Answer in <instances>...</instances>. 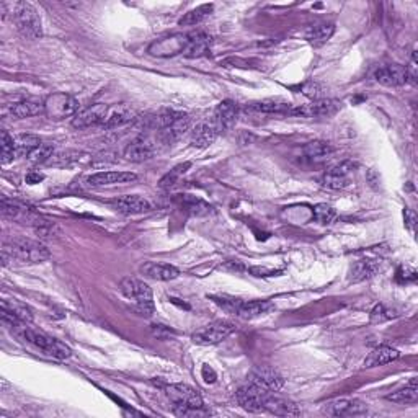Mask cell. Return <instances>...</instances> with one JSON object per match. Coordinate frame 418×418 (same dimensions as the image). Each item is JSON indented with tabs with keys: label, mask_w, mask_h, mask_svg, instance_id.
I'll return each instance as SVG.
<instances>
[{
	"label": "cell",
	"mask_w": 418,
	"mask_h": 418,
	"mask_svg": "<svg viewBox=\"0 0 418 418\" xmlns=\"http://www.w3.org/2000/svg\"><path fill=\"white\" fill-rule=\"evenodd\" d=\"M7 327L10 328L12 333H15V335L20 337L21 340H25L26 344L37 346L39 351H43V353L48 355V357L56 359H68L70 358V355H72V350H70L68 345L62 344L61 340L54 339V337L48 335V333L30 327V324L15 322Z\"/></svg>",
	"instance_id": "cell-1"
},
{
	"label": "cell",
	"mask_w": 418,
	"mask_h": 418,
	"mask_svg": "<svg viewBox=\"0 0 418 418\" xmlns=\"http://www.w3.org/2000/svg\"><path fill=\"white\" fill-rule=\"evenodd\" d=\"M3 255L23 263H43L50 259L51 252L39 240L17 237L3 243Z\"/></svg>",
	"instance_id": "cell-2"
},
{
	"label": "cell",
	"mask_w": 418,
	"mask_h": 418,
	"mask_svg": "<svg viewBox=\"0 0 418 418\" xmlns=\"http://www.w3.org/2000/svg\"><path fill=\"white\" fill-rule=\"evenodd\" d=\"M12 8L10 17L15 23L19 33L25 39H38L43 34V25L41 19H39L38 10L28 2H15L8 3Z\"/></svg>",
	"instance_id": "cell-3"
},
{
	"label": "cell",
	"mask_w": 418,
	"mask_h": 418,
	"mask_svg": "<svg viewBox=\"0 0 418 418\" xmlns=\"http://www.w3.org/2000/svg\"><path fill=\"white\" fill-rule=\"evenodd\" d=\"M119 291L123 292L124 297L132 301L136 304L137 310L142 315H152L154 314V296L152 289L148 284L137 278H124L119 283Z\"/></svg>",
	"instance_id": "cell-4"
},
{
	"label": "cell",
	"mask_w": 418,
	"mask_h": 418,
	"mask_svg": "<svg viewBox=\"0 0 418 418\" xmlns=\"http://www.w3.org/2000/svg\"><path fill=\"white\" fill-rule=\"evenodd\" d=\"M80 110L79 101L69 93L56 92L44 100V115L52 121H62L66 118H74Z\"/></svg>",
	"instance_id": "cell-5"
},
{
	"label": "cell",
	"mask_w": 418,
	"mask_h": 418,
	"mask_svg": "<svg viewBox=\"0 0 418 418\" xmlns=\"http://www.w3.org/2000/svg\"><path fill=\"white\" fill-rule=\"evenodd\" d=\"M221 308L237 315L240 319H255L268 314L273 309L270 301H240V299H216Z\"/></svg>",
	"instance_id": "cell-6"
},
{
	"label": "cell",
	"mask_w": 418,
	"mask_h": 418,
	"mask_svg": "<svg viewBox=\"0 0 418 418\" xmlns=\"http://www.w3.org/2000/svg\"><path fill=\"white\" fill-rule=\"evenodd\" d=\"M235 330V326L232 322H228V320H215V322L208 324L199 328L191 335L195 344L198 345H217L221 341H224Z\"/></svg>",
	"instance_id": "cell-7"
},
{
	"label": "cell",
	"mask_w": 418,
	"mask_h": 418,
	"mask_svg": "<svg viewBox=\"0 0 418 418\" xmlns=\"http://www.w3.org/2000/svg\"><path fill=\"white\" fill-rule=\"evenodd\" d=\"M271 392L259 388V386L247 382L242 386L235 394V400L243 410L247 412H263L265 410V400Z\"/></svg>",
	"instance_id": "cell-8"
},
{
	"label": "cell",
	"mask_w": 418,
	"mask_h": 418,
	"mask_svg": "<svg viewBox=\"0 0 418 418\" xmlns=\"http://www.w3.org/2000/svg\"><path fill=\"white\" fill-rule=\"evenodd\" d=\"M372 79H375L377 83H381V86L400 87V86H406L408 80L412 79V75L410 70H408L406 66L388 64L377 68L375 70V74H372Z\"/></svg>",
	"instance_id": "cell-9"
},
{
	"label": "cell",
	"mask_w": 418,
	"mask_h": 418,
	"mask_svg": "<svg viewBox=\"0 0 418 418\" xmlns=\"http://www.w3.org/2000/svg\"><path fill=\"white\" fill-rule=\"evenodd\" d=\"M248 382L259 386V388L268 390V392H278L284 386L283 376L279 375L277 369L270 366H257L253 368L247 376Z\"/></svg>",
	"instance_id": "cell-10"
},
{
	"label": "cell",
	"mask_w": 418,
	"mask_h": 418,
	"mask_svg": "<svg viewBox=\"0 0 418 418\" xmlns=\"http://www.w3.org/2000/svg\"><path fill=\"white\" fill-rule=\"evenodd\" d=\"M340 110V103L337 100H314L310 105H295L291 117L306 118H327L333 117Z\"/></svg>",
	"instance_id": "cell-11"
},
{
	"label": "cell",
	"mask_w": 418,
	"mask_h": 418,
	"mask_svg": "<svg viewBox=\"0 0 418 418\" xmlns=\"http://www.w3.org/2000/svg\"><path fill=\"white\" fill-rule=\"evenodd\" d=\"M322 412L328 417H358L368 412V404L359 399H337L326 404Z\"/></svg>",
	"instance_id": "cell-12"
},
{
	"label": "cell",
	"mask_w": 418,
	"mask_h": 418,
	"mask_svg": "<svg viewBox=\"0 0 418 418\" xmlns=\"http://www.w3.org/2000/svg\"><path fill=\"white\" fill-rule=\"evenodd\" d=\"M167 397L173 402V407H203V399L198 390L188 384H170L166 388Z\"/></svg>",
	"instance_id": "cell-13"
},
{
	"label": "cell",
	"mask_w": 418,
	"mask_h": 418,
	"mask_svg": "<svg viewBox=\"0 0 418 418\" xmlns=\"http://www.w3.org/2000/svg\"><path fill=\"white\" fill-rule=\"evenodd\" d=\"M110 106L103 103H95L77 111V115L72 118V126L77 130H86L92 126H101L108 115Z\"/></svg>",
	"instance_id": "cell-14"
},
{
	"label": "cell",
	"mask_w": 418,
	"mask_h": 418,
	"mask_svg": "<svg viewBox=\"0 0 418 418\" xmlns=\"http://www.w3.org/2000/svg\"><path fill=\"white\" fill-rule=\"evenodd\" d=\"M357 163L351 162V160H345V162L339 163V166L332 167L330 170H327L324 175L322 183L328 190H344L350 185V173L355 172Z\"/></svg>",
	"instance_id": "cell-15"
},
{
	"label": "cell",
	"mask_w": 418,
	"mask_h": 418,
	"mask_svg": "<svg viewBox=\"0 0 418 418\" xmlns=\"http://www.w3.org/2000/svg\"><path fill=\"white\" fill-rule=\"evenodd\" d=\"M155 150H157V148H155L154 141L149 136L141 135L126 146L124 157L130 160V162H146V160L154 157Z\"/></svg>",
	"instance_id": "cell-16"
},
{
	"label": "cell",
	"mask_w": 418,
	"mask_h": 418,
	"mask_svg": "<svg viewBox=\"0 0 418 418\" xmlns=\"http://www.w3.org/2000/svg\"><path fill=\"white\" fill-rule=\"evenodd\" d=\"M0 312H2V322L6 324V326H10V324H15V322L31 324V320H33L31 309L26 304H23V302H20L17 299L2 301Z\"/></svg>",
	"instance_id": "cell-17"
},
{
	"label": "cell",
	"mask_w": 418,
	"mask_h": 418,
	"mask_svg": "<svg viewBox=\"0 0 418 418\" xmlns=\"http://www.w3.org/2000/svg\"><path fill=\"white\" fill-rule=\"evenodd\" d=\"M237 118H239L237 103L232 100H224L216 106L212 123L216 124L219 132H222V131L232 130V128L235 126V123H237Z\"/></svg>",
	"instance_id": "cell-18"
},
{
	"label": "cell",
	"mask_w": 418,
	"mask_h": 418,
	"mask_svg": "<svg viewBox=\"0 0 418 418\" xmlns=\"http://www.w3.org/2000/svg\"><path fill=\"white\" fill-rule=\"evenodd\" d=\"M136 180L137 175L132 172H99L88 177L87 183L90 186H95V188H101V186L132 183V181Z\"/></svg>",
	"instance_id": "cell-19"
},
{
	"label": "cell",
	"mask_w": 418,
	"mask_h": 418,
	"mask_svg": "<svg viewBox=\"0 0 418 418\" xmlns=\"http://www.w3.org/2000/svg\"><path fill=\"white\" fill-rule=\"evenodd\" d=\"M141 273L146 278L154 281H172L180 277V270L170 263H160V261H146L141 266Z\"/></svg>",
	"instance_id": "cell-20"
},
{
	"label": "cell",
	"mask_w": 418,
	"mask_h": 418,
	"mask_svg": "<svg viewBox=\"0 0 418 418\" xmlns=\"http://www.w3.org/2000/svg\"><path fill=\"white\" fill-rule=\"evenodd\" d=\"M111 206L117 209L121 215H142V212L150 211V203L148 199L136 197V195H128V197H119L113 201H110Z\"/></svg>",
	"instance_id": "cell-21"
},
{
	"label": "cell",
	"mask_w": 418,
	"mask_h": 418,
	"mask_svg": "<svg viewBox=\"0 0 418 418\" xmlns=\"http://www.w3.org/2000/svg\"><path fill=\"white\" fill-rule=\"evenodd\" d=\"M186 39H188V34H173L172 38L155 41L152 46L149 48V52L155 56H173V54H179V52L183 54Z\"/></svg>",
	"instance_id": "cell-22"
},
{
	"label": "cell",
	"mask_w": 418,
	"mask_h": 418,
	"mask_svg": "<svg viewBox=\"0 0 418 418\" xmlns=\"http://www.w3.org/2000/svg\"><path fill=\"white\" fill-rule=\"evenodd\" d=\"M211 44H212V39L208 33H204V31H195V33L188 34L183 56L191 57V59H195V57L206 56L209 50H211Z\"/></svg>",
	"instance_id": "cell-23"
},
{
	"label": "cell",
	"mask_w": 418,
	"mask_h": 418,
	"mask_svg": "<svg viewBox=\"0 0 418 418\" xmlns=\"http://www.w3.org/2000/svg\"><path fill=\"white\" fill-rule=\"evenodd\" d=\"M217 135H219V130L212 123V119L211 121H203L197 124L191 131V144L198 149H206L216 141Z\"/></svg>",
	"instance_id": "cell-24"
},
{
	"label": "cell",
	"mask_w": 418,
	"mask_h": 418,
	"mask_svg": "<svg viewBox=\"0 0 418 418\" xmlns=\"http://www.w3.org/2000/svg\"><path fill=\"white\" fill-rule=\"evenodd\" d=\"M265 410L273 413V415H278V417L301 415L299 407H297L295 402H291V400L283 399V397H277V395H273V392H271L265 400Z\"/></svg>",
	"instance_id": "cell-25"
},
{
	"label": "cell",
	"mask_w": 418,
	"mask_h": 418,
	"mask_svg": "<svg viewBox=\"0 0 418 418\" xmlns=\"http://www.w3.org/2000/svg\"><path fill=\"white\" fill-rule=\"evenodd\" d=\"M175 201L180 204L181 209H185L186 212H190L191 216L203 217V216H209L212 212L211 204L203 201L201 198L191 197V195H180V197H177Z\"/></svg>",
	"instance_id": "cell-26"
},
{
	"label": "cell",
	"mask_w": 418,
	"mask_h": 418,
	"mask_svg": "<svg viewBox=\"0 0 418 418\" xmlns=\"http://www.w3.org/2000/svg\"><path fill=\"white\" fill-rule=\"evenodd\" d=\"M400 357V353L392 346L382 345L377 346L369 353V357L364 359V368H376V366H382V364H388L395 361Z\"/></svg>",
	"instance_id": "cell-27"
},
{
	"label": "cell",
	"mask_w": 418,
	"mask_h": 418,
	"mask_svg": "<svg viewBox=\"0 0 418 418\" xmlns=\"http://www.w3.org/2000/svg\"><path fill=\"white\" fill-rule=\"evenodd\" d=\"M379 271V265L375 260H359L350 268L348 279L350 283H361L366 279H371L376 277V273Z\"/></svg>",
	"instance_id": "cell-28"
},
{
	"label": "cell",
	"mask_w": 418,
	"mask_h": 418,
	"mask_svg": "<svg viewBox=\"0 0 418 418\" xmlns=\"http://www.w3.org/2000/svg\"><path fill=\"white\" fill-rule=\"evenodd\" d=\"M333 146L327 141H310L302 148V154L309 162H322L333 154Z\"/></svg>",
	"instance_id": "cell-29"
},
{
	"label": "cell",
	"mask_w": 418,
	"mask_h": 418,
	"mask_svg": "<svg viewBox=\"0 0 418 418\" xmlns=\"http://www.w3.org/2000/svg\"><path fill=\"white\" fill-rule=\"evenodd\" d=\"M333 33H335V25L319 23V25L310 26V28L306 31L304 37L310 44H312L314 48H320L333 37Z\"/></svg>",
	"instance_id": "cell-30"
},
{
	"label": "cell",
	"mask_w": 418,
	"mask_h": 418,
	"mask_svg": "<svg viewBox=\"0 0 418 418\" xmlns=\"http://www.w3.org/2000/svg\"><path fill=\"white\" fill-rule=\"evenodd\" d=\"M10 113L15 118H31L38 117V115H44V101H37V100H21L12 105Z\"/></svg>",
	"instance_id": "cell-31"
},
{
	"label": "cell",
	"mask_w": 418,
	"mask_h": 418,
	"mask_svg": "<svg viewBox=\"0 0 418 418\" xmlns=\"http://www.w3.org/2000/svg\"><path fill=\"white\" fill-rule=\"evenodd\" d=\"M130 121H132V111L128 110L126 106L110 108L101 128H105V130H115V128H121Z\"/></svg>",
	"instance_id": "cell-32"
},
{
	"label": "cell",
	"mask_w": 418,
	"mask_h": 418,
	"mask_svg": "<svg viewBox=\"0 0 418 418\" xmlns=\"http://www.w3.org/2000/svg\"><path fill=\"white\" fill-rule=\"evenodd\" d=\"M292 103L284 100H263L259 103H253L252 110L260 111V113H278V115H291Z\"/></svg>",
	"instance_id": "cell-33"
},
{
	"label": "cell",
	"mask_w": 418,
	"mask_h": 418,
	"mask_svg": "<svg viewBox=\"0 0 418 418\" xmlns=\"http://www.w3.org/2000/svg\"><path fill=\"white\" fill-rule=\"evenodd\" d=\"M386 399L395 404H415L418 400V386L415 377L408 382L406 388L395 390V392L389 394Z\"/></svg>",
	"instance_id": "cell-34"
},
{
	"label": "cell",
	"mask_w": 418,
	"mask_h": 418,
	"mask_svg": "<svg viewBox=\"0 0 418 418\" xmlns=\"http://www.w3.org/2000/svg\"><path fill=\"white\" fill-rule=\"evenodd\" d=\"M212 10H215V6H212V3H203V6L193 8V10H190L188 13H185V15L180 19V25L181 26L199 25L201 21H204L209 15H211Z\"/></svg>",
	"instance_id": "cell-35"
},
{
	"label": "cell",
	"mask_w": 418,
	"mask_h": 418,
	"mask_svg": "<svg viewBox=\"0 0 418 418\" xmlns=\"http://www.w3.org/2000/svg\"><path fill=\"white\" fill-rule=\"evenodd\" d=\"M43 142L38 136L34 135H20L15 136V149H17V157H26L33 152L34 149L39 148Z\"/></svg>",
	"instance_id": "cell-36"
},
{
	"label": "cell",
	"mask_w": 418,
	"mask_h": 418,
	"mask_svg": "<svg viewBox=\"0 0 418 418\" xmlns=\"http://www.w3.org/2000/svg\"><path fill=\"white\" fill-rule=\"evenodd\" d=\"M0 148H2V163L8 166L17 157L15 137L8 135L7 131H2V135H0Z\"/></svg>",
	"instance_id": "cell-37"
},
{
	"label": "cell",
	"mask_w": 418,
	"mask_h": 418,
	"mask_svg": "<svg viewBox=\"0 0 418 418\" xmlns=\"http://www.w3.org/2000/svg\"><path fill=\"white\" fill-rule=\"evenodd\" d=\"M190 167H191V162H185V163H180V166L173 167L170 172H167L166 175H163L162 179H160V181H159L160 188L167 190V188H170V186L175 185L177 181L180 180V177L185 175L186 170H188Z\"/></svg>",
	"instance_id": "cell-38"
},
{
	"label": "cell",
	"mask_w": 418,
	"mask_h": 418,
	"mask_svg": "<svg viewBox=\"0 0 418 418\" xmlns=\"http://www.w3.org/2000/svg\"><path fill=\"white\" fill-rule=\"evenodd\" d=\"M54 155V146L48 144V142H43L39 148H37L28 155V160L31 163H34V166H38V163H48L50 162V159Z\"/></svg>",
	"instance_id": "cell-39"
},
{
	"label": "cell",
	"mask_w": 418,
	"mask_h": 418,
	"mask_svg": "<svg viewBox=\"0 0 418 418\" xmlns=\"http://www.w3.org/2000/svg\"><path fill=\"white\" fill-rule=\"evenodd\" d=\"M312 216H314V219L319 222V224H330V222L335 219L337 212H335V209H333L332 206H328V204L320 203L314 208Z\"/></svg>",
	"instance_id": "cell-40"
},
{
	"label": "cell",
	"mask_w": 418,
	"mask_h": 418,
	"mask_svg": "<svg viewBox=\"0 0 418 418\" xmlns=\"http://www.w3.org/2000/svg\"><path fill=\"white\" fill-rule=\"evenodd\" d=\"M31 226L34 228V232L41 235V237H52V235L57 232V226L54 222L43 219V217H37Z\"/></svg>",
	"instance_id": "cell-41"
},
{
	"label": "cell",
	"mask_w": 418,
	"mask_h": 418,
	"mask_svg": "<svg viewBox=\"0 0 418 418\" xmlns=\"http://www.w3.org/2000/svg\"><path fill=\"white\" fill-rule=\"evenodd\" d=\"M395 315L394 310H390L389 308H386L384 304H376L375 309L371 310V314H369V320H371L372 324H382V322H388V320L394 319Z\"/></svg>",
	"instance_id": "cell-42"
},
{
	"label": "cell",
	"mask_w": 418,
	"mask_h": 418,
	"mask_svg": "<svg viewBox=\"0 0 418 418\" xmlns=\"http://www.w3.org/2000/svg\"><path fill=\"white\" fill-rule=\"evenodd\" d=\"M25 180H26V183L37 185V183H39V181L44 180V175H43V173L37 172V170H31L30 173H26Z\"/></svg>",
	"instance_id": "cell-43"
},
{
	"label": "cell",
	"mask_w": 418,
	"mask_h": 418,
	"mask_svg": "<svg viewBox=\"0 0 418 418\" xmlns=\"http://www.w3.org/2000/svg\"><path fill=\"white\" fill-rule=\"evenodd\" d=\"M203 377H204V381H206V382H215L216 381L215 369L209 368L208 364H204V366H203Z\"/></svg>",
	"instance_id": "cell-44"
}]
</instances>
